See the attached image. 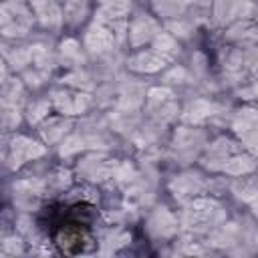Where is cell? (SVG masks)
I'll use <instances>...</instances> for the list:
<instances>
[{
  "label": "cell",
  "mask_w": 258,
  "mask_h": 258,
  "mask_svg": "<svg viewBox=\"0 0 258 258\" xmlns=\"http://www.w3.org/2000/svg\"><path fill=\"white\" fill-rule=\"evenodd\" d=\"M38 228L62 256H77L95 248L97 210L89 202H54L40 210Z\"/></svg>",
  "instance_id": "1"
}]
</instances>
